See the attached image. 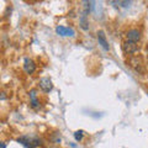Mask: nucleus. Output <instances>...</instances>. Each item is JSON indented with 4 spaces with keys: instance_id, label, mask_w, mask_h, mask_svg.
<instances>
[{
    "instance_id": "9",
    "label": "nucleus",
    "mask_w": 148,
    "mask_h": 148,
    "mask_svg": "<svg viewBox=\"0 0 148 148\" xmlns=\"http://www.w3.org/2000/svg\"><path fill=\"white\" fill-rule=\"evenodd\" d=\"M80 26L83 30H88L89 29V22L86 20V14H83L82 17H80Z\"/></svg>"
},
{
    "instance_id": "7",
    "label": "nucleus",
    "mask_w": 148,
    "mask_h": 148,
    "mask_svg": "<svg viewBox=\"0 0 148 148\" xmlns=\"http://www.w3.org/2000/svg\"><path fill=\"white\" fill-rule=\"evenodd\" d=\"M98 41H99V45L103 47L105 51H109L110 47H109V43L106 41V36L104 34V31H99L98 32Z\"/></svg>"
},
{
    "instance_id": "4",
    "label": "nucleus",
    "mask_w": 148,
    "mask_h": 148,
    "mask_svg": "<svg viewBox=\"0 0 148 148\" xmlns=\"http://www.w3.org/2000/svg\"><path fill=\"white\" fill-rule=\"evenodd\" d=\"M126 36H127V41H131V42H135V43L141 40V32L136 29L130 30Z\"/></svg>"
},
{
    "instance_id": "1",
    "label": "nucleus",
    "mask_w": 148,
    "mask_h": 148,
    "mask_svg": "<svg viewBox=\"0 0 148 148\" xmlns=\"http://www.w3.org/2000/svg\"><path fill=\"white\" fill-rule=\"evenodd\" d=\"M17 142L26 148H36L42 145V140L37 136H21L17 138Z\"/></svg>"
},
{
    "instance_id": "10",
    "label": "nucleus",
    "mask_w": 148,
    "mask_h": 148,
    "mask_svg": "<svg viewBox=\"0 0 148 148\" xmlns=\"http://www.w3.org/2000/svg\"><path fill=\"white\" fill-rule=\"evenodd\" d=\"M83 137H84V132L83 131H77L75 133H74V138H75L77 142H80L83 140Z\"/></svg>"
},
{
    "instance_id": "5",
    "label": "nucleus",
    "mask_w": 148,
    "mask_h": 148,
    "mask_svg": "<svg viewBox=\"0 0 148 148\" xmlns=\"http://www.w3.org/2000/svg\"><path fill=\"white\" fill-rule=\"evenodd\" d=\"M24 69L27 74H32L36 71V64L31 58H25L24 61Z\"/></svg>"
},
{
    "instance_id": "8",
    "label": "nucleus",
    "mask_w": 148,
    "mask_h": 148,
    "mask_svg": "<svg viewBox=\"0 0 148 148\" xmlns=\"http://www.w3.org/2000/svg\"><path fill=\"white\" fill-rule=\"evenodd\" d=\"M30 99H31V106L34 109H38V100H37V91L35 89H32L30 92Z\"/></svg>"
},
{
    "instance_id": "2",
    "label": "nucleus",
    "mask_w": 148,
    "mask_h": 148,
    "mask_svg": "<svg viewBox=\"0 0 148 148\" xmlns=\"http://www.w3.org/2000/svg\"><path fill=\"white\" fill-rule=\"evenodd\" d=\"M40 88L42 89L45 92H49L51 90L53 89V84H52V80L49 78H41L40 79Z\"/></svg>"
},
{
    "instance_id": "6",
    "label": "nucleus",
    "mask_w": 148,
    "mask_h": 148,
    "mask_svg": "<svg viewBox=\"0 0 148 148\" xmlns=\"http://www.w3.org/2000/svg\"><path fill=\"white\" fill-rule=\"evenodd\" d=\"M123 49H125V52L126 53H130V54H132V53H135L137 52V45L135 42H131V41H126V42L123 43Z\"/></svg>"
},
{
    "instance_id": "11",
    "label": "nucleus",
    "mask_w": 148,
    "mask_h": 148,
    "mask_svg": "<svg viewBox=\"0 0 148 148\" xmlns=\"http://www.w3.org/2000/svg\"><path fill=\"white\" fill-rule=\"evenodd\" d=\"M1 148H5V143H1Z\"/></svg>"
},
{
    "instance_id": "3",
    "label": "nucleus",
    "mask_w": 148,
    "mask_h": 148,
    "mask_svg": "<svg viewBox=\"0 0 148 148\" xmlns=\"http://www.w3.org/2000/svg\"><path fill=\"white\" fill-rule=\"evenodd\" d=\"M56 32L59 35V36H71L73 37L74 35H75V32H74L73 29H71V27H64V26H57V29H56Z\"/></svg>"
}]
</instances>
